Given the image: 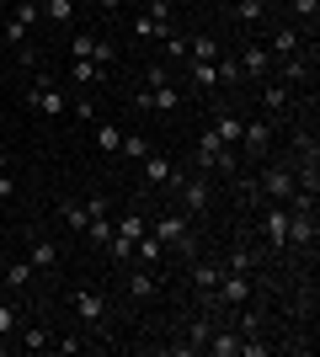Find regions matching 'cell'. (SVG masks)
I'll use <instances>...</instances> for the list:
<instances>
[{
	"mask_svg": "<svg viewBox=\"0 0 320 357\" xmlns=\"http://www.w3.org/2000/svg\"><path fill=\"white\" fill-rule=\"evenodd\" d=\"M187 59H219V38L192 32V38H187Z\"/></svg>",
	"mask_w": 320,
	"mask_h": 357,
	"instance_id": "83f0119b",
	"label": "cell"
},
{
	"mask_svg": "<svg viewBox=\"0 0 320 357\" xmlns=\"http://www.w3.org/2000/svg\"><path fill=\"white\" fill-rule=\"evenodd\" d=\"M59 219L70 224V229H86V224H91V213H86V203H75V197H64V203H59Z\"/></svg>",
	"mask_w": 320,
	"mask_h": 357,
	"instance_id": "f546056e",
	"label": "cell"
},
{
	"mask_svg": "<svg viewBox=\"0 0 320 357\" xmlns=\"http://www.w3.org/2000/svg\"><path fill=\"white\" fill-rule=\"evenodd\" d=\"M241 128H245V118H235L229 107H219V118H213V134H219V144H241Z\"/></svg>",
	"mask_w": 320,
	"mask_h": 357,
	"instance_id": "7402d4cb",
	"label": "cell"
},
{
	"mask_svg": "<svg viewBox=\"0 0 320 357\" xmlns=\"http://www.w3.org/2000/svg\"><path fill=\"white\" fill-rule=\"evenodd\" d=\"M0 171H6V149H0Z\"/></svg>",
	"mask_w": 320,
	"mask_h": 357,
	"instance_id": "bcb514c9",
	"label": "cell"
},
{
	"mask_svg": "<svg viewBox=\"0 0 320 357\" xmlns=\"http://www.w3.org/2000/svg\"><path fill=\"white\" fill-rule=\"evenodd\" d=\"M261 235H267L273 251H289V208H283V203H267V213H261Z\"/></svg>",
	"mask_w": 320,
	"mask_h": 357,
	"instance_id": "30bf717a",
	"label": "cell"
},
{
	"mask_svg": "<svg viewBox=\"0 0 320 357\" xmlns=\"http://www.w3.org/2000/svg\"><path fill=\"white\" fill-rule=\"evenodd\" d=\"M257 86H261V112H273V118H277V112H289V86H277L273 75L257 80Z\"/></svg>",
	"mask_w": 320,
	"mask_h": 357,
	"instance_id": "ffe728a7",
	"label": "cell"
},
{
	"mask_svg": "<svg viewBox=\"0 0 320 357\" xmlns=\"http://www.w3.org/2000/svg\"><path fill=\"white\" fill-rule=\"evenodd\" d=\"M171 32H176V22H160V16H150V11L134 16V38H144V43H166Z\"/></svg>",
	"mask_w": 320,
	"mask_h": 357,
	"instance_id": "5bb4252c",
	"label": "cell"
},
{
	"mask_svg": "<svg viewBox=\"0 0 320 357\" xmlns=\"http://www.w3.org/2000/svg\"><path fill=\"white\" fill-rule=\"evenodd\" d=\"M144 86H171V64H166V59L150 64V70H144Z\"/></svg>",
	"mask_w": 320,
	"mask_h": 357,
	"instance_id": "74e56055",
	"label": "cell"
},
{
	"mask_svg": "<svg viewBox=\"0 0 320 357\" xmlns=\"http://www.w3.org/2000/svg\"><path fill=\"white\" fill-rule=\"evenodd\" d=\"M27 102H32V112H43V118H59L64 112V91L54 86V75H38L27 86Z\"/></svg>",
	"mask_w": 320,
	"mask_h": 357,
	"instance_id": "5b68a950",
	"label": "cell"
},
{
	"mask_svg": "<svg viewBox=\"0 0 320 357\" xmlns=\"http://www.w3.org/2000/svg\"><path fill=\"white\" fill-rule=\"evenodd\" d=\"M213 70H219V86H241V80H245V75H241V64H235V54H224V48H219Z\"/></svg>",
	"mask_w": 320,
	"mask_h": 357,
	"instance_id": "f1b7e54d",
	"label": "cell"
},
{
	"mask_svg": "<svg viewBox=\"0 0 320 357\" xmlns=\"http://www.w3.org/2000/svg\"><path fill=\"white\" fill-rule=\"evenodd\" d=\"M0 336H16V304H0Z\"/></svg>",
	"mask_w": 320,
	"mask_h": 357,
	"instance_id": "ab89813d",
	"label": "cell"
},
{
	"mask_svg": "<svg viewBox=\"0 0 320 357\" xmlns=\"http://www.w3.org/2000/svg\"><path fill=\"white\" fill-rule=\"evenodd\" d=\"M257 187H261V203H289L294 192H299V181H294V165H267L257 176Z\"/></svg>",
	"mask_w": 320,
	"mask_h": 357,
	"instance_id": "3957f363",
	"label": "cell"
},
{
	"mask_svg": "<svg viewBox=\"0 0 320 357\" xmlns=\"http://www.w3.org/2000/svg\"><path fill=\"white\" fill-rule=\"evenodd\" d=\"M128 294H134V298H155V294H160V278H155L150 267H134V272H128Z\"/></svg>",
	"mask_w": 320,
	"mask_h": 357,
	"instance_id": "cb8c5ba5",
	"label": "cell"
},
{
	"mask_svg": "<svg viewBox=\"0 0 320 357\" xmlns=\"http://www.w3.org/2000/svg\"><path fill=\"white\" fill-rule=\"evenodd\" d=\"M70 16H75V0H43V22H70Z\"/></svg>",
	"mask_w": 320,
	"mask_h": 357,
	"instance_id": "d6a6232c",
	"label": "cell"
},
{
	"mask_svg": "<svg viewBox=\"0 0 320 357\" xmlns=\"http://www.w3.org/2000/svg\"><path fill=\"white\" fill-rule=\"evenodd\" d=\"M54 352L75 357V352H86V342H80V336H54Z\"/></svg>",
	"mask_w": 320,
	"mask_h": 357,
	"instance_id": "f35d334b",
	"label": "cell"
},
{
	"mask_svg": "<svg viewBox=\"0 0 320 357\" xmlns=\"http://www.w3.org/2000/svg\"><path fill=\"white\" fill-rule=\"evenodd\" d=\"M75 6H96V0H75Z\"/></svg>",
	"mask_w": 320,
	"mask_h": 357,
	"instance_id": "7dc6e473",
	"label": "cell"
},
{
	"mask_svg": "<svg viewBox=\"0 0 320 357\" xmlns=\"http://www.w3.org/2000/svg\"><path fill=\"white\" fill-rule=\"evenodd\" d=\"M139 171H144V181H150V187H176V181H182L176 160H171V155H155V149L139 160Z\"/></svg>",
	"mask_w": 320,
	"mask_h": 357,
	"instance_id": "9c48e42d",
	"label": "cell"
},
{
	"mask_svg": "<svg viewBox=\"0 0 320 357\" xmlns=\"http://www.w3.org/2000/svg\"><path fill=\"white\" fill-rule=\"evenodd\" d=\"M70 310H75L86 326H102V320H107V298L91 294V288H75V294H70Z\"/></svg>",
	"mask_w": 320,
	"mask_h": 357,
	"instance_id": "8fae6325",
	"label": "cell"
},
{
	"mask_svg": "<svg viewBox=\"0 0 320 357\" xmlns=\"http://www.w3.org/2000/svg\"><path fill=\"white\" fill-rule=\"evenodd\" d=\"M27 261H32L38 272H43V278H54V272H59V245H54V240H43V235H32Z\"/></svg>",
	"mask_w": 320,
	"mask_h": 357,
	"instance_id": "7c38bea8",
	"label": "cell"
},
{
	"mask_svg": "<svg viewBox=\"0 0 320 357\" xmlns=\"http://www.w3.org/2000/svg\"><path fill=\"white\" fill-rule=\"evenodd\" d=\"M11 16H16V22H22V27L32 32L38 22H43V6H38V0H16V11H11Z\"/></svg>",
	"mask_w": 320,
	"mask_h": 357,
	"instance_id": "1f68e13d",
	"label": "cell"
},
{
	"mask_svg": "<svg viewBox=\"0 0 320 357\" xmlns=\"http://www.w3.org/2000/svg\"><path fill=\"white\" fill-rule=\"evenodd\" d=\"M0 208H6V197H0Z\"/></svg>",
	"mask_w": 320,
	"mask_h": 357,
	"instance_id": "c3c4849f",
	"label": "cell"
},
{
	"mask_svg": "<svg viewBox=\"0 0 320 357\" xmlns=\"http://www.w3.org/2000/svg\"><path fill=\"white\" fill-rule=\"evenodd\" d=\"M261 43H267V54H273V59H289V54H299V48H305V43H315V38H305V32L294 27V22H277V27L267 32Z\"/></svg>",
	"mask_w": 320,
	"mask_h": 357,
	"instance_id": "52a82bcc",
	"label": "cell"
},
{
	"mask_svg": "<svg viewBox=\"0 0 320 357\" xmlns=\"http://www.w3.org/2000/svg\"><path fill=\"white\" fill-rule=\"evenodd\" d=\"M134 261H139V267H160V261H166V245H160V240L144 229V235L134 240Z\"/></svg>",
	"mask_w": 320,
	"mask_h": 357,
	"instance_id": "44dd1931",
	"label": "cell"
},
{
	"mask_svg": "<svg viewBox=\"0 0 320 357\" xmlns=\"http://www.w3.org/2000/svg\"><path fill=\"white\" fill-rule=\"evenodd\" d=\"M160 54H166V64H182L187 59V38H182V32H171L166 43H160Z\"/></svg>",
	"mask_w": 320,
	"mask_h": 357,
	"instance_id": "d590c367",
	"label": "cell"
},
{
	"mask_svg": "<svg viewBox=\"0 0 320 357\" xmlns=\"http://www.w3.org/2000/svg\"><path fill=\"white\" fill-rule=\"evenodd\" d=\"M70 86H107V64H96V59H70Z\"/></svg>",
	"mask_w": 320,
	"mask_h": 357,
	"instance_id": "e0dca14e",
	"label": "cell"
},
{
	"mask_svg": "<svg viewBox=\"0 0 320 357\" xmlns=\"http://www.w3.org/2000/svg\"><path fill=\"white\" fill-rule=\"evenodd\" d=\"M208 336H213V320L198 314V320H187V342H176V352H208Z\"/></svg>",
	"mask_w": 320,
	"mask_h": 357,
	"instance_id": "2e32d148",
	"label": "cell"
},
{
	"mask_svg": "<svg viewBox=\"0 0 320 357\" xmlns=\"http://www.w3.org/2000/svg\"><path fill=\"white\" fill-rule=\"evenodd\" d=\"M267 149H273V123L257 118L241 128V144H235V155H245V160H267Z\"/></svg>",
	"mask_w": 320,
	"mask_h": 357,
	"instance_id": "8992f818",
	"label": "cell"
},
{
	"mask_svg": "<svg viewBox=\"0 0 320 357\" xmlns=\"http://www.w3.org/2000/svg\"><path fill=\"white\" fill-rule=\"evenodd\" d=\"M273 75H277V80H289V86L310 80V59H305V48H299V54H289V59H273Z\"/></svg>",
	"mask_w": 320,
	"mask_h": 357,
	"instance_id": "ac0fdd59",
	"label": "cell"
},
{
	"mask_svg": "<svg viewBox=\"0 0 320 357\" xmlns=\"http://www.w3.org/2000/svg\"><path fill=\"white\" fill-rule=\"evenodd\" d=\"M80 235H91V245H107V240H112V219H107V213H91V224H86Z\"/></svg>",
	"mask_w": 320,
	"mask_h": 357,
	"instance_id": "4dcf8cb0",
	"label": "cell"
},
{
	"mask_svg": "<svg viewBox=\"0 0 320 357\" xmlns=\"http://www.w3.org/2000/svg\"><path fill=\"white\" fill-rule=\"evenodd\" d=\"M0 294H6V272H0Z\"/></svg>",
	"mask_w": 320,
	"mask_h": 357,
	"instance_id": "f6af8a7d",
	"label": "cell"
},
{
	"mask_svg": "<svg viewBox=\"0 0 320 357\" xmlns=\"http://www.w3.org/2000/svg\"><path fill=\"white\" fill-rule=\"evenodd\" d=\"M11 192H16V181L6 176V171H0V197H11Z\"/></svg>",
	"mask_w": 320,
	"mask_h": 357,
	"instance_id": "7bdbcfd3",
	"label": "cell"
},
{
	"mask_svg": "<svg viewBox=\"0 0 320 357\" xmlns=\"http://www.w3.org/2000/svg\"><path fill=\"white\" fill-rule=\"evenodd\" d=\"M96 6H102V11H123V0H96Z\"/></svg>",
	"mask_w": 320,
	"mask_h": 357,
	"instance_id": "ee69618b",
	"label": "cell"
},
{
	"mask_svg": "<svg viewBox=\"0 0 320 357\" xmlns=\"http://www.w3.org/2000/svg\"><path fill=\"white\" fill-rule=\"evenodd\" d=\"M96 144H102L107 155H118V144H123V128H112V123H102V128H96Z\"/></svg>",
	"mask_w": 320,
	"mask_h": 357,
	"instance_id": "8d00e7d4",
	"label": "cell"
},
{
	"mask_svg": "<svg viewBox=\"0 0 320 357\" xmlns=\"http://www.w3.org/2000/svg\"><path fill=\"white\" fill-rule=\"evenodd\" d=\"M241 331H229V326H213V336H208V352L213 357H241Z\"/></svg>",
	"mask_w": 320,
	"mask_h": 357,
	"instance_id": "d6986e66",
	"label": "cell"
},
{
	"mask_svg": "<svg viewBox=\"0 0 320 357\" xmlns=\"http://www.w3.org/2000/svg\"><path fill=\"white\" fill-rule=\"evenodd\" d=\"M213 283H219V261H213V256H198V261H192V288H198L203 304H213Z\"/></svg>",
	"mask_w": 320,
	"mask_h": 357,
	"instance_id": "4fadbf2b",
	"label": "cell"
},
{
	"mask_svg": "<svg viewBox=\"0 0 320 357\" xmlns=\"http://www.w3.org/2000/svg\"><path fill=\"white\" fill-rule=\"evenodd\" d=\"M0 272H6V288H16V294H27V288L38 283V267H32L27 256H11V261H6Z\"/></svg>",
	"mask_w": 320,
	"mask_h": 357,
	"instance_id": "9a60e30c",
	"label": "cell"
},
{
	"mask_svg": "<svg viewBox=\"0 0 320 357\" xmlns=\"http://www.w3.org/2000/svg\"><path fill=\"white\" fill-rule=\"evenodd\" d=\"M219 267H224V272H257V267H261V256H257V251H245V245H235L229 256H219Z\"/></svg>",
	"mask_w": 320,
	"mask_h": 357,
	"instance_id": "d4e9b609",
	"label": "cell"
},
{
	"mask_svg": "<svg viewBox=\"0 0 320 357\" xmlns=\"http://www.w3.org/2000/svg\"><path fill=\"white\" fill-rule=\"evenodd\" d=\"M251 294H257V278H251V272H224V267H219L213 304H224V310H241V304H251Z\"/></svg>",
	"mask_w": 320,
	"mask_h": 357,
	"instance_id": "7a4b0ae2",
	"label": "cell"
},
{
	"mask_svg": "<svg viewBox=\"0 0 320 357\" xmlns=\"http://www.w3.org/2000/svg\"><path fill=\"white\" fill-rule=\"evenodd\" d=\"M96 54V32H75L70 38V59H91Z\"/></svg>",
	"mask_w": 320,
	"mask_h": 357,
	"instance_id": "e575fe53",
	"label": "cell"
},
{
	"mask_svg": "<svg viewBox=\"0 0 320 357\" xmlns=\"http://www.w3.org/2000/svg\"><path fill=\"white\" fill-rule=\"evenodd\" d=\"M16 347H22V352H48V347H54V331L48 326H27Z\"/></svg>",
	"mask_w": 320,
	"mask_h": 357,
	"instance_id": "4316f807",
	"label": "cell"
},
{
	"mask_svg": "<svg viewBox=\"0 0 320 357\" xmlns=\"http://www.w3.org/2000/svg\"><path fill=\"white\" fill-rule=\"evenodd\" d=\"M289 245H315V213H289Z\"/></svg>",
	"mask_w": 320,
	"mask_h": 357,
	"instance_id": "603a6c76",
	"label": "cell"
},
{
	"mask_svg": "<svg viewBox=\"0 0 320 357\" xmlns=\"http://www.w3.org/2000/svg\"><path fill=\"white\" fill-rule=\"evenodd\" d=\"M267 6H273V0H235V22L261 27V22H267Z\"/></svg>",
	"mask_w": 320,
	"mask_h": 357,
	"instance_id": "484cf974",
	"label": "cell"
},
{
	"mask_svg": "<svg viewBox=\"0 0 320 357\" xmlns=\"http://www.w3.org/2000/svg\"><path fill=\"white\" fill-rule=\"evenodd\" d=\"M235 64H241L245 80H267V75H273V54H267V43H241Z\"/></svg>",
	"mask_w": 320,
	"mask_h": 357,
	"instance_id": "ba28073f",
	"label": "cell"
},
{
	"mask_svg": "<svg viewBox=\"0 0 320 357\" xmlns=\"http://www.w3.org/2000/svg\"><path fill=\"white\" fill-rule=\"evenodd\" d=\"M118 155H128V160H144V155H150V139H144V134H123Z\"/></svg>",
	"mask_w": 320,
	"mask_h": 357,
	"instance_id": "836d02e7",
	"label": "cell"
},
{
	"mask_svg": "<svg viewBox=\"0 0 320 357\" xmlns=\"http://www.w3.org/2000/svg\"><path fill=\"white\" fill-rule=\"evenodd\" d=\"M171 192L182 197V208L187 213H208V203H213V187H208V171H198V176H182Z\"/></svg>",
	"mask_w": 320,
	"mask_h": 357,
	"instance_id": "277c9868",
	"label": "cell"
},
{
	"mask_svg": "<svg viewBox=\"0 0 320 357\" xmlns=\"http://www.w3.org/2000/svg\"><path fill=\"white\" fill-rule=\"evenodd\" d=\"M144 11H150V16H160V22H171V0H150Z\"/></svg>",
	"mask_w": 320,
	"mask_h": 357,
	"instance_id": "b9f144b4",
	"label": "cell"
},
{
	"mask_svg": "<svg viewBox=\"0 0 320 357\" xmlns=\"http://www.w3.org/2000/svg\"><path fill=\"white\" fill-rule=\"evenodd\" d=\"M150 235L160 245H176L182 256H198V235H192V213H166V219L150 224Z\"/></svg>",
	"mask_w": 320,
	"mask_h": 357,
	"instance_id": "6da1fadb",
	"label": "cell"
},
{
	"mask_svg": "<svg viewBox=\"0 0 320 357\" xmlns=\"http://www.w3.org/2000/svg\"><path fill=\"white\" fill-rule=\"evenodd\" d=\"M91 59H96V64H112L118 54H112V43H107V38H96V54H91Z\"/></svg>",
	"mask_w": 320,
	"mask_h": 357,
	"instance_id": "60d3db41",
	"label": "cell"
}]
</instances>
